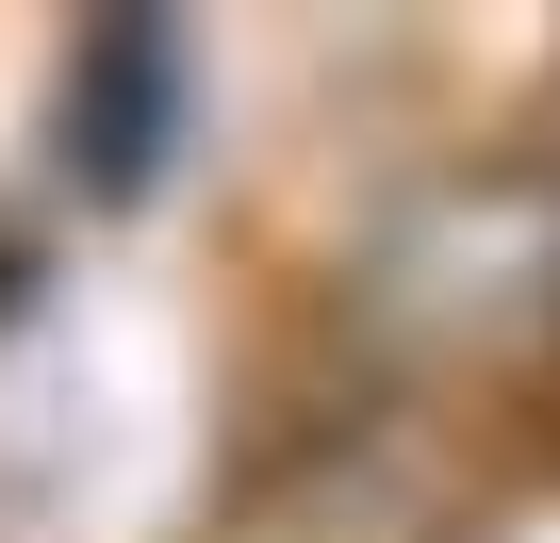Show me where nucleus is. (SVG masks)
Wrapping results in <instances>:
<instances>
[{
    "mask_svg": "<svg viewBox=\"0 0 560 543\" xmlns=\"http://www.w3.org/2000/svg\"><path fill=\"white\" fill-rule=\"evenodd\" d=\"M149 116H165V34L149 17H100L67 50V165L83 181H149V149H165Z\"/></svg>",
    "mask_w": 560,
    "mask_h": 543,
    "instance_id": "obj_1",
    "label": "nucleus"
}]
</instances>
